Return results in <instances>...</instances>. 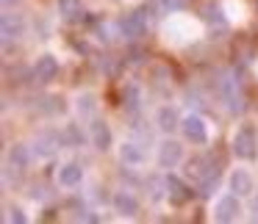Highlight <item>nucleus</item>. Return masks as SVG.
Returning <instances> with one entry per match:
<instances>
[{
	"label": "nucleus",
	"instance_id": "412c9836",
	"mask_svg": "<svg viewBox=\"0 0 258 224\" xmlns=\"http://www.w3.org/2000/svg\"><path fill=\"white\" fill-rule=\"evenodd\" d=\"M217 180H219V172H211V174H206V177L197 183V194L200 196H211V191L217 188Z\"/></svg>",
	"mask_w": 258,
	"mask_h": 224
},
{
	"label": "nucleus",
	"instance_id": "f3484780",
	"mask_svg": "<svg viewBox=\"0 0 258 224\" xmlns=\"http://www.w3.org/2000/svg\"><path fill=\"white\" fill-rule=\"evenodd\" d=\"M92 141H95V147H97V150H103V152L111 147V130H108L106 122H100V119L92 122Z\"/></svg>",
	"mask_w": 258,
	"mask_h": 224
},
{
	"label": "nucleus",
	"instance_id": "20e7f679",
	"mask_svg": "<svg viewBox=\"0 0 258 224\" xmlns=\"http://www.w3.org/2000/svg\"><path fill=\"white\" fill-rule=\"evenodd\" d=\"M180 130H183L186 141H191V144H206V139H208V128L203 122V117H197V114H189L180 122Z\"/></svg>",
	"mask_w": 258,
	"mask_h": 224
},
{
	"label": "nucleus",
	"instance_id": "dca6fc26",
	"mask_svg": "<svg viewBox=\"0 0 258 224\" xmlns=\"http://www.w3.org/2000/svg\"><path fill=\"white\" fill-rule=\"evenodd\" d=\"M119 158H122V163H128V166H139V163L145 161V150H142V144H136V141H128V144L119 147Z\"/></svg>",
	"mask_w": 258,
	"mask_h": 224
},
{
	"label": "nucleus",
	"instance_id": "cd10ccee",
	"mask_svg": "<svg viewBox=\"0 0 258 224\" xmlns=\"http://www.w3.org/2000/svg\"><path fill=\"white\" fill-rule=\"evenodd\" d=\"M31 196H34V199H42V196H45V188H34V191H31Z\"/></svg>",
	"mask_w": 258,
	"mask_h": 224
},
{
	"label": "nucleus",
	"instance_id": "2eb2a0df",
	"mask_svg": "<svg viewBox=\"0 0 258 224\" xmlns=\"http://www.w3.org/2000/svg\"><path fill=\"white\" fill-rule=\"evenodd\" d=\"M81 180H84V169H81L78 163H67V166L58 169V183L67 185V188L81 185Z\"/></svg>",
	"mask_w": 258,
	"mask_h": 224
},
{
	"label": "nucleus",
	"instance_id": "c756f323",
	"mask_svg": "<svg viewBox=\"0 0 258 224\" xmlns=\"http://www.w3.org/2000/svg\"><path fill=\"white\" fill-rule=\"evenodd\" d=\"M12 3H17V0H3V6H12Z\"/></svg>",
	"mask_w": 258,
	"mask_h": 224
},
{
	"label": "nucleus",
	"instance_id": "4be33fe9",
	"mask_svg": "<svg viewBox=\"0 0 258 224\" xmlns=\"http://www.w3.org/2000/svg\"><path fill=\"white\" fill-rule=\"evenodd\" d=\"M147 191H150V199L153 202H158L164 196V191H167V180H161V177H150L147 180Z\"/></svg>",
	"mask_w": 258,
	"mask_h": 224
},
{
	"label": "nucleus",
	"instance_id": "7c9ffc66",
	"mask_svg": "<svg viewBox=\"0 0 258 224\" xmlns=\"http://www.w3.org/2000/svg\"><path fill=\"white\" fill-rule=\"evenodd\" d=\"M255 3H258V0H255Z\"/></svg>",
	"mask_w": 258,
	"mask_h": 224
},
{
	"label": "nucleus",
	"instance_id": "f8f14e48",
	"mask_svg": "<svg viewBox=\"0 0 258 224\" xmlns=\"http://www.w3.org/2000/svg\"><path fill=\"white\" fill-rule=\"evenodd\" d=\"M230 191H233L236 196H250L252 194V177L244 169H236V172L230 174Z\"/></svg>",
	"mask_w": 258,
	"mask_h": 224
},
{
	"label": "nucleus",
	"instance_id": "4468645a",
	"mask_svg": "<svg viewBox=\"0 0 258 224\" xmlns=\"http://www.w3.org/2000/svg\"><path fill=\"white\" fill-rule=\"evenodd\" d=\"M114 207H117V213H122V216H136V213H139V202H136V196L131 194V191H119V194L114 196Z\"/></svg>",
	"mask_w": 258,
	"mask_h": 224
},
{
	"label": "nucleus",
	"instance_id": "b1692460",
	"mask_svg": "<svg viewBox=\"0 0 258 224\" xmlns=\"http://www.w3.org/2000/svg\"><path fill=\"white\" fill-rule=\"evenodd\" d=\"M64 141H67V144H73V147H78L81 141H84V136H81L78 128L73 125V128H67V133H64Z\"/></svg>",
	"mask_w": 258,
	"mask_h": 224
},
{
	"label": "nucleus",
	"instance_id": "c85d7f7f",
	"mask_svg": "<svg viewBox=\"0 0 258 224\" xmlns=\"http://www.w3.org/2000/svg\"><path fill=\"white\" fill-rule=\"evenodd\" d=\"M252 213H255V216H252V218H255V221H258V196H255V202H252Z\"/></svg>",
	"mask_w": 258,
	"mask_h": 224
},
{
	"label": "nucleus",
	"instance_id": "393cba45",
	"mask_svg": "<svg viewBox=\"0 0 258 224\" xmlns=\"http://www.w3.org/2000/svg\"><path fill=\"white\" fill-rule=\"evenodd\" d=\"M186 3L189 0H161V9L164 12H180V9H186Z\"/></svg>",
	"mask_w": 258,
	"mask_h": 224
},
{
	"label": "nucleus",
	"instance_id": "423d86ee",
	"mask_svg": "<svg viewBox=\"0 0 258 224\" xmlns=\"http://www.w3.org/2000/svg\"><path fill=\"white\" fill-rule=\"evenodd\" d=\"M239 213H241V207H239L236 194L222 196V199L217 202V207H214V218H217V221H236V216H239Z\"/></svg>",
	"mask_w": 258,
	"mask_h": 224
},
{
	"label": "nucleus",
	"instance_id": "5701e85b",
	"mask_svg": "<svg viewBox=\"0 0 258 224\" xmlns=\"http://www.w3.org/2000/svg\"><path fill=\"white\" fill-rule=\"evenodd\" d=\"M78 114L81 117H92V114H95V97L92 94L78 97Z\"/></svg>",
	"mask_w": 258,
	"mask_h": 224
},
{
	"label": "nucleus",
	"instance_id": "a211bd4d",
	"mask_svg": "<svg viewBox=\"0 0 258 224\" xmlns=\"http://www.w3.org/2000/svg\"><path fill=\"white\" fill-rule=\"evenodd\" d=\"M122 105L125 111H139L142 108V89L136 83H128L122 89Z\"/></svg>",
	"mask_w": 258,
	"mask_h": 224
},
{
	"label": "nucleus",
	"instance_id": "9b49d317",
	"mask_svg": "<svg viewBox=\"0 0 258 224\" xmlns=\"http://www.w3.org/2000/svg\"><path fill=\"white\" fill-rule=\"evenodd\" d=\"M156 125L164 130V133H172L175 128H180V119H178V111L172 105H161L156 114Z\"/></svg>",
	"mask_w": 258,
	"mask_h": 224
},
{
	"label": "nucleus",
	"instance_id": "f257e3e1",
	"mask_svg": "<svg viewBox=\"0 0 258 224\" xmlns=\"http://www.w3.org/2000/svg\"><path fill=\"white\" fill-rule=\"evenodd\" d=\"M230 147H233V152H236L239 158H244V161L255 158V147H258L255 128H252V125H241V128L233 133V141H230Z\"/></svg>",
	"mask_w": 258,
	"mask_h": 224
},
{
	"label": "nucleus",
	"instance_id": "ddd939ff",
	"mask_svg": "<svg viewBox=\"0 0 258 224\" xmlns=\"http://www.w3.org/2000/svg\"><path fill=\"white\" fill-rule=\"evenodd\" d=\"M58 14H61L64 23H81L84 6H81V0H58Z\"/></svg>",
	"mask_w": 258,
	"mask_h": 224
},
{
	"label": "nucleus",
	"instance_id": "9d476101",
	"mask_svg": "<svg viewBox=\"0 0 258 224\" xmlns=\"http://www.w3.org/2000/svg\"><path fill=\"white\" fill-rule=\"evenodd\" d=\"M167 196H169L172 205H186L189 196H191V188L178 177H167Z\"/></svg>",
	"mask_w": 258,
	"mask_h": 224
},
{
	"label": "nucleus",
	"instance_id": "6ab92c4d",
	"mask_svg": "<svg viewBox=\"0 0 258 224\" xmlns=\"http://www.w3.org/2000/svg\"><path fill=\"white\" fill-rule=\"evenodd\" d=\"M9 163H12V166H17V169H28V163H31V155H28V150H25L23 144H17V147H12V150H9Z\"/></svg>",
	"mask_w": 258,
	"mask_h": 224
},
{
	"label": "nucleus",
	"instance_id": "a878e982",
	"mask_svg": "<svg viewBox=\"0 0 258 224\" xmlns=\"http://www.w3.org/2000/svg\"><path fill=\"white\" fill-rule=\"evenodd\" d=\"M9 213H12V216H9L12 221H17V224H25V216H23V210H17V207H14V210H9Z\"/></svg>",
	"mask_w": 258,
	"mask_h": 224
},
{
	"label": "nucleus",
	"instance_id": "6e6552de",
	"mask_svg": "<svg viewBox=\"0 0 258 224\" xmlns=\"http://www.w3.org/2000/svg\"><path fill=\"white\" fill-rule=\"evenodd\" d=\"M58 75V61L53 56H42L36 58V67H34V78L39 80V83H50L53 78Z\"/></svg>",
	"mask_w": 258,
	"mask_h": 224
},
{
	"label": "nucleus",
	"instance_id": "7ed1b4c3",
	"mask_svg": "<svg viewBox=\"0 0 258 224\" xmlns=\"http://www.w3.org/2000/svg\"><path fill=\"white\" fill-rule=\"evenodd\" d=\"M119 31H122V36L128 42H136V39H142V36L147 34V20L142 17V12H131V14H125V17H122Z\"/></svg>",
	"mask_w": 258,
	"mask_h": 224
},
{
	"label": "nucleus",
	"instance_id": "0eeeda50",
	"mask_svg": "<svg viewBox=\"0 0 258 224\" xmlns=\"http://www.w3.org/2000/svg\"><path fill=\"white\" fill-rule=\"evenodd\" d=\"M180 158H183V147H180L178 141H164V144L158 147V163H161L164 169H172L175 163H180Z\"/></svg>",
	"mask_w": 258,
	"mask_h": 224
},
{
	"label": "nucleus",
	"instance_id": "39448f33",
	"mask_svg": "<svg viewBox=\"0 0 258 224\" xmlns=\"http://www.w3.org/2000/svg\"><path fill=\"white\" fill-rule=\"evenodd\" d=\"M61 144H64V136H58V133H39L34 139V152L39 158H50V155H56L58 150H61Z\"/></svg>",
	"mask_w": 258,
	"mask_h": 224
},
{
	"label": "nucleus",
	"instance_id": "1a4fd4ad",
	"mask_svg": "<svg viewBox=\"0 0 258 224\" xmlns=\"http://www.w3.org/2000/svg\"><path fill=\"white\" fill-rule=\"evenodd\" d=\"M3 42L6 45H12V42H17L20 36H23L25 25H23V17L20 14H3Z\"/></svg>",
	"mask_w": 258,
	"mask_h": 224
},
{
	"label": "nucleus",
	"instance_id": "aec40b11",
	"mask_svg": "<svg viewBox=\"0 0 258 224\" xmlns=\"http://www.w3.org/2000/svg\"><path fill=\"white\" fill-rule=\"evenodd\" d=\"M203 20L211 25H219V28H225V17L222 12H219V6H214V3H208L206 9H203Z\"/></svg>",
	"mask_w": 258,
	"mask_h": 224
},
{
	"label": "nucleus",
	"instance_id": "f03ea898",
	"mask_svg": "<svg viewBox=\"0 0 258 224\" xmlns=\"http://www.w3.org/2000/svg\"><path fill=\"white\" fill-rule=\"evenodd\" d=\"M219 94H222V100H225V108H228L230 114H241L244 111V94H241V89H239V83H236L233 78H230L228 72L219 78Z\"/></svg>",
	"mask_w": 258,
	"mask_h": 224
},
{
	"label": "nucleus",
	"instance_id": "bb28decb",
	"mask_svg": "<svg viewBox=\"0 0 258 224\" xmlns=\"http://www.w3.org/2000/svg\"><path fill=\"white\" fill-rule=\"evenodd\" d=\"M142 56H145L142 50H134V53H131V64H139V61H142Z\"/></svg>",
	"mask_w": 258,
	"mask_h": 224
}]
</instances>
